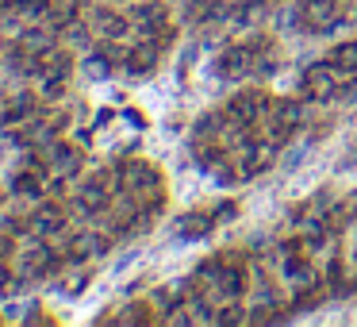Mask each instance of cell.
Listing matches in <instances>:
<instances>
[{"mask_svg": "<svg viewBox=\"0 0 357 327\" xmlns=\"http://www.w3.org/2000/svg\"><path fill=\"white\" fill-rule=\"evenodd\" d=\"M158 185H162V181H158V170L146 166L142 158H127V162L116 166V189H123L135 204H139L142 196H158Z\"/></svg>", "mask_w": 357, "mask_h": 327, "instance_id": "1", "label": "cell"}, {"mask_svg": "<svg viewBox=\"0 0 357 327\" xmlns=\"http://www.w3.org/2000/svg\"><path fill=\"white\" fill-rule=\"evenodd\" d=\"M112 181H116V173H93L89 181H81V185H77V193H73V212H77L81 219L108 212L112 189H116Z\"/></svg>", "mask_w": 357, "mask_h": 327, "instance_id": "2", "label": "cell"}, {"mask_svg": "<svg viewBox=\"0 0 357 327\" xmlns=\"http://www.w3.org/2000/svg\"><path fill=\"white\" fill-rule=\"evenodd\" d=\"M300 119H303V108L296 101H273L269 112H265V119L257 127H261V135H265L269 147H280V143L300 127Z\"/></svg>", "mask_w": 357, "mask_h": 327, "instance_id": "3", "label": "cell"}, {"mask_svg": "<svg viewBox=\"0 0 357 327\" xmlns=\"http://www.w3.org/2000/svg\"><path fill=\"white\" fill-rule=\"evenodd\" d=\"M346 12L342 0H300V24L315 35H331L334 27H342Z\"/></svg>", "mask_w": 357, "mask_h": 327, "instance_id": "4", "label": "cell"}, {"mask_svg": "<svg viewBox=\"0 0 357 327\" xmlns=\"http://www.w3.org/2000/svg\"><path fill=\"white\" fill-rule=\"evenodd\" d=\"M257 50H261V35L227 47L223 54H219V73H223V78H231V81L250 78V73H254V66H257Z\"/></svg>", "mask_w": 357, "mask_h": 327, "instance_id": "5", "label": "cell"}, {"mask_svg": "<svg viewBox=\"0 0 357 327\" xmlns=\"http://www.w3.org/2000/svg\"><path fill=\"white\" fill-rule=\"evenodd\" d=\"M269 96L265 93H257V89H250V93H238L231 104L223 108V116H227V124L231 127H257L265 119V112H269Z\"/></svg>", "mask_w": 357, "mask_h": 327, "instance_id": "6", "label": "cell"}, {"mask_svg": "<svg viewBox=\"0 0 357 327\" xmlns=\"http://www.w3.org/2000/svg\"><path fill=\"white\" fill-rule=\"evenodd\" d=\"M342 81H349V73H342L338 66H331V62H319L303 73V93H307L311 101H331Z\"/></svg>", "mask_w": 357, "mask_h": 327, "instance_id": "7", "label": "cell"}, {"mask_svg": "<svg viewBox=\"0 0 357 327\" xmlns=\"http://www.w3.org/2000/svg\"><path fill=\"white\" fill-rule=\"evenodd\" d=\"M54 270H58V250L47 247V242H35V247H27L24 254H20V273H24V281L50 277Z\"/></svg>", "mask_w": 357, "mask_h": 327, "instance_id": "8", "label": "cell"}, {"mask_svg": "<svg viewBox=\"0 0 357 327\" xmlns=\"http://www.w3.org/2000/svg\"><path fill=\"white\" fill-rule=\"evenodd\" d=\"M27 216H31V235H39V239H50V235H58L66 227V208L58 201H43Z\"/></svg>", "mask_w": 357, "mask_h": 327, "instance_id": "9", "label": "cell"}, {"mask_svg": "<svg viewBox=\"0 0 357 327\" xmlns=\"http://www.w3.org/2000/svg\"><path fill=\"white\" fill-rule=\"evenodd\" d=\"M35 108H39V96L35 93H12L0 108V124L4 127H24L35 119Z\"/></svg>", "mask_w": 357, "mask_h": 327, "instance_id": "10", "label": "cell"}, {"mask_svg": "<svg viewBox=\"0 0 357 327\" xmlns=\"http://www.w3.org/2000/svg\"><path fill=\"white\" fill-rule=\"evenodd\" d=\"M47 173L50 166H39V162H27L24 170L12 177V193L16 196H35V201H43V189H47Z\"/></svg>", "mask_w": 357, "mask_h": 327, "instance_id": "11", "label": "cell"}, {"mask_svg": "<svg viewBox=\"0 0 357 327\" xmlns=\"http://www.w3.org/2000/svg\"><path fill=\"white\" fill-rule=\"evenodd\" d=\"M158 58H162V47H154V43H135V50H127L123 58V70L131 73V78H146V73L158 70Z\"/></svg>", "mask_w": 357, "mask_h": 327, "instance_id": "12", "label": "cell"}, {"mask_svg": "<svg viewBox=\"0 0 357 327\" xmlns=\"http://www.w3.org/2000/svg\"><path fill=\"white\" fill-rule=\"evenodd\" d=\"M169 0H131V24H135V31L139 27H158V24H165L169 20V8H165Z\"/></svg>", "mask_w": 357, "mask_h": 327, "instance_id": "13", "label": "cell"}, {"mask_svg": "<svg viewBox=\"0 0 357 327\" xmlns=\"http://www.w3.org/2000/svg\"><path fill=\"white\" fill-rule=\"evenodd\" d=\"M93 27H96V35H100L104 43H119L123 35H131V16H119V12H112V8H100L96 12V20H93Z\"/></svg>", "mask_w": 357, "mask_h": 327, "instance_id": "14", "label": "cell"}, {"mask_svg": "<svg viewBox=\"0 0 357 327\" xmlns=\"http://www.w3.org/2000/svg\"><path fill=\"white\" fill-rule=\"evenodd\" d=\"M47 166H50L54 177H73V173L81 170V154L73 147H62V143H58V147L47 150Z\"/></svg>", "mask_w": 357, "mask_h": 327, "instance_id": "15", "label": "cell"}, {"mask_svg": "<svg viewBox=\"0 0 357 327\" xmlns=\"http://www.w3.org/2000/svg\"><path fill=\"white\" fill-rule=\"evenodd\" d=\"M16 43L27 50V54H43V58H47L50 50H54V31H50V27H43V24H31L27 31H20Z\"/></svg>", "mask_w": 357, "mask_h": 327, "instance_id": "16", "label": "cell"}, {"mask_svg": "<svg viewBox=\"0 0 357 327\" xmlns=\"http://www.w3.org/2000/svg\"><path fill=\"white\" fill-rule=\"evenodd\" d=\"M227 116L223 112H208V116H200L196 119V127H192V135H196V143H219L223 139V131H227Z\"/></svg>", "mask_w": 357, "mask_h": 327, "instance_id": "17", "label": "cell"}, {"mask_svg": "<svg viewBox=\"0 0 357 327\" xmlns=\"http://www.w3.org/2000/svg\"><path fill=\"white\" fill-rule=\"evenodd\" d=\"M265 0H242L238 8H234V16H231V24H238V27H246V31H257L261 27V20H265Z\"/></svg>", "mask_w": 357, "mask_h": 327, "instance_id": "18", "label": "cell"}, {"mask_svg": "<svg viewBox=\"0 0 357 327\" xmlns=\"http://www.w3.org/2000/svg\"><path fill=\"white\" fill-rule=\"evenodd\" d=\"M16 20H24V24H47L50 0H16Z\"/></svg>", "mask_w": 357, "mask_h": 327, "instance_id": "19", "label": "cell"}, {"mask_svg": "<svg viewBox=\"0 0 357 327\" xmlns=\"http://www.w3.org/2000/svg\"><path fill=\"white\" fill-rule=\"evenodd\" d=\"M326 62L338 66V70L349 73V78H357V43H342V47H334L331 54H326Z\"/></svg>", "mask_w": 357, "mask_h": 327, "instance_id": "20", "label": "cell"}, {"mask_svg": "<svg viewBox=\"0 0 357 327\" xmlns=\"http://www.w3.org/2000/svg\"><path fill=\"white\" fill-rule=\"evenodd\" d=\"M211 224H215V216H208V212H188V216L181 219V235H185V239H200V235L211 231Z\"/></svg>", "mask_w": 357, "mask_h": 327, "instance_id": "21", "label": "cell"}, {"mask_svg": "<svg viewBox=\"0 0 357 327\" xmlns=\"http://www.w3.org/2000/svg\"><path fill=\"white\" fill-rule=\"evenodd\" d=\"M112 62H116V58H112V54H108V47H104V50H96V54H89L81 70H85L93 81H100V78H108V73H112Z\"/></svg>", "mask_w": 357, "mask_h": 327, "instance_id": "22", "label": "cell"}, {"mask_svg": "<svg viewBox=\"0 0 357 327\" xmlns=\"http://www.w3.org/2000/svg\"><path fill=\"white\" fill-rule=\"evenodd\" d=\"M146 304H131V312H123V316H116L112 324H146Z\"/></svg>", "mask_w": 357, "mask_h": 327, "instance_id": "23", "label": "cell"}, {"mask_svg": "<svg viewBox=\"0 0 357 327\" xmlns=\"http://www.w3.org/2000/svg\"><path fill=\"white\" fill-rule=\"evenodd\" d=\"M12 254H16V235L0 231V258H12Z\"/></svg>", "mask_w": 357, "mask_h": 327, "instance_id": "24", "label": "cell"}, {"mask_svg": "<svg viewBox=\"0 0 357 327\" xmlns=\"http://www.w3.org/2000/svg\"><path fill=\"white\" fill-rule=\"evenodd\" d=\"M12 289V270H8V258H0V296Z\"/></svg>", "mask_w": 357, "mask_h": 327, "instance_id": "25", "label": "cell"}, {"mask_svg": "<svg viewBox=\"0 0 357 327\" xmlns=\"http://www.w3.org/2000/svg\"><path fill=\"white\" fill-rule=\"evenodd\" d=\"M234 212H238V204H219V208H215V219H234Z\"/></svg>", "mask_w": 357, "mask_h": 327, "instance_id": "26", "label": "cell"}, {"mask_svg": "<svg viewBox=\"0 0 357 327\" xmlns=\"http://www.w3.org/2000/svg\"><path fill=\"white\" fill-rule=\"evenodd\" d=\"M127 119H131L135 127H146V119H142V112H127Z\"/></svg>", "mask_w": 357, "mask_h": 327, "instance_id": "27", "label": "cell"}, {"mask_svg": "<svg viewBox=\"0 0 357 327\" xmlns=\"http://www.w3.org/2000/svg\"><path fill=\"white\" fill-rule=\"evenodd\" d=\"M349 20L357 24V0H349Z\"/></svg>", "mask_w": 357, "mask_h": 327, "instance_id": "28", "label": "cell"}, {"mask_svg": "<svg viewBox=\"0 0 357 327\" xmlns=\"http://www.w3.org/2000/svg\"><path fill=\"white\" fill-rule=\"evenodd\" d=\"M354 262H357V247H354Z\"/></svg>", "mask_w": 357, "mask_h": 327, "instance_id": "29", "label": "cell"}]
</instances>
